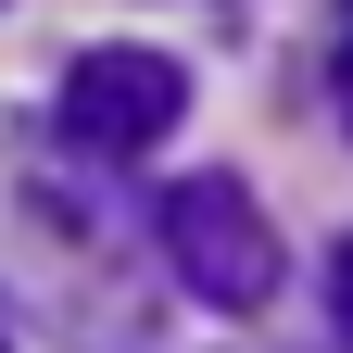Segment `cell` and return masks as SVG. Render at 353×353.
Instances as JSON below:
<instances>
[{
  "instance_id": "4",
  "label": "cell",
  "mask_w": 353,
  "mask_h": 353,
  "mask_svg": "<svg viewBox=\"0 0 353 353\" xmlns=\"http://www.w3.org/2000/svg\"><path fill=\"white\" fill-rule=\"evenodd\" d=\"M328 88H341V126H353V51H341V76H328Z\"/></svg>"
},
{
  "instance_id": "1",
  "label": "cell",
  "mask_w": 353,
  "mask_h": 353,
  "mask_svg": "<svg viewBox=\"0 0 353 353\" xmlns=\"http://www.w3.org/2000/svg\"><path fill=\"white\" fill-rule=\"evenodd\" d=\"M152 214H164V265L202 303H228V316L278 303V228H265V202L240 190V176H176Z\"/></svg>"
},
{
  "instance_id": "3",
  "label": "cell",
  "mask_w": 353,
  "mask_h": 353,
  "mask_svg": "<svg viewBox=\"0 0 353 353\" xmlns=\"http://www.w3.org/2000/svg\"><path fill=\"white\" fill-rule=\"evenodd\" d=\"M328 316H341V341H353V240H341V265H328Z\"/></svg>"
},
{
  "instance_id": "2",
  "label": "cell",
  "mask_w": 353,
  "mask_h": 353,
  "mask_svg": "<svg viewBox=\"0 0 353 353\" xmlns=\"http://www.w3.org/2000/svg\"><path fill=\"white\" fill-rule=\"evenodd\" d=\"M176 114H190V76H176V51H139V38H114V51H88L63 76V139L76 152H152Z\"/></svg>"
},
{
  "instance_id": "5",
  "label": "cell",
  "mask_w": 353,
  "mask_h": 353,
  "mask_svg": "<svg viewBox=\"0 0 353 353\" xmlns=\"http://www.w3.org/2000/svg\"><path fill=\"white\" fill-rule=\"evenodd\" d=\"M0 353H13V328H0Z\"/></svg>"
}]
</instances>
